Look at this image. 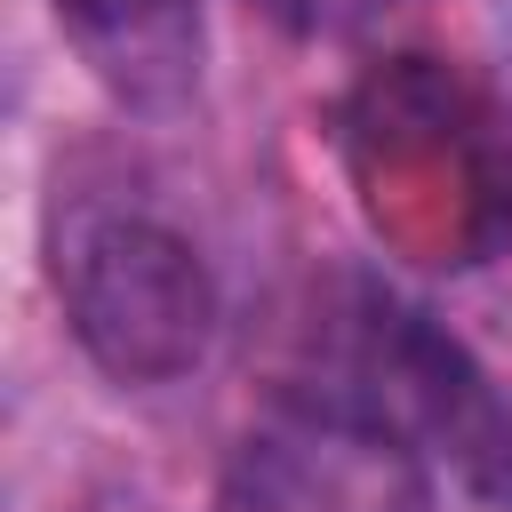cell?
Segmentation results:
<instances>
[{"label":"cell","instance_id":"8992f818","mask_svg":"<svg viewBox=\"0 0 512 512\" xmlns=\"http://www.w3.org/2000/svg\"><path fill=\"white\" fill-rule=\"evenodd\" d=\"M256 16H272L280 32H296V40H352V32H368L392 0H248Z\"/></svg>","mask_w":512,"mask_h":512},{"label":"cell","instance_id":"7a4b0ae2","mask_svg":"<svg viewBox=\"0 0 512 512\" xmlns=\"http://www.w3.org/2000/svg\"><path fill=\"white\" fill-rule=\"evenodd\" d=\"M312 392L360 408L416 464L456 472V488L480 512H512V408L496 400L480 360L456 336H440L416 304H400L384 288H360L336 376L312 384Z\"/></svg>","mask_w":512,"mask_h":512},{"label":"cell","instance_id":"5b68a950","mask_svg":"<svg viewBox=\"0 0 512 512\" xmlns=\"http://www.w3.org/2000/svg\"><path fill=\"white\" fill-rule=\"evenodd\" d=\"M80 64L128 112H176L200 80V8L192 0H48Z\"/></svg>","mask_w":512,"mask_h":512},{"label":"cell","instance_id":"3957f363","mask_svg":"<svg viewBox=\"0 0 512 512\" xmlns=\"http://www.w3.org/2000/svg\"><path fill=\"white\" fill-rule=\"evenodd\" d=\"M56 296L112 384H176L216 336V280L200 248L136 208H88L56 232Z\"/></svg>","mask_w":512,"mask_h":512},{"label":"cell","instance_id":"6da1fadb","mask_svg":"<svg viewBox=\"0 0 512 512\" xmlns=\"http://www.w3.org/2000/svg\"><path fill=\"white\" fill-rule=\"evenodd\" d=\"M336 152L384 248L464 272L512 248V120L448 64L392 56L336 104Z\"/></svg>","mask_w":512,"mask_h":512},{"label":"cell","instance_id":"277c9868","mask_svg":"<svg viewBox=\"0 0 512 512\" xmlns=\"http://www.w3.org/2000/svg\"><path fill=\"white\" fill-rule=\"evenodd\" d=\"M416 456L360 408L304 392L240 440L216 512H408Z\"/></svg>","mask_w":512,"mask_h":512}]
</instances>
